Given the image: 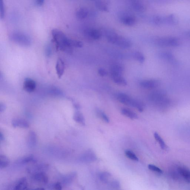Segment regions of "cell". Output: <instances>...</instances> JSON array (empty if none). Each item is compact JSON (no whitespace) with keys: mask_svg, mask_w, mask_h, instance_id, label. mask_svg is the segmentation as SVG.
Listing matches in <instances>:
<instances>
[{"mask_svg":"<svg viewBox=\"0 0 190 190\" xmlns=\"http://www.w3.org/2000/svg\"><path fill=\"white\" fill-rule=\"evenodd\" d=\"M52 35L56 46L62 51L71 52L73 47L71 46V40L65 33L60 30L54 29L52 31Z\"/></svg>","mask_w":190,"mask_h":190,"instance_id":"obj_1","label":"cell"},{"mask_svg":"<svg viewBox=\"0 0 190 190\" xmlns=\"http://www.w3.org/2000/svg\"><path fill=\"white\" fill-rule=\"evenodd\" d=\"M104 33L109 42L115 45L120 48H128L130 47L132 45V43L129 39L118 35L116 32L112 30H107Z\"/></svg>","mask_w":190,"mask_h":190,"instance_id":"obj_2","label":"cell"},{"mask_svg":"<svg viewBox=\"0 0 190 190\" xmlns=\"http://www.w3.org/2000/svg\"><path fill=\"white\" fill-rule=\"evenodd\" d=\"M117 99L120 103L129 106L136 108L142 112L144 111V105L141 101L133 99L126 94L120 93L117 96Z\"/></svg>","mask_w":190,"mask_h":190,"instance_id":"obj_3","label":"cell"},{"mask_svg":"<svg viewBox=\"0 0 190 190\" xmlns=\"http://www.w3.org/2000/svg\"><path fill=\"white\" fill-rule=\"evenodd\" d=\"M11 40L20 46L27 47L31 44V39L28 35L20 32H14L11 34Z\"/></svg>","mask_w":190,"mask_h":190,"instance_id":"obj_4","label":"cell"},{"mask_svg":"<svg viewBox=\"0 0 190 190\" xmlns=\"http://www.w3.org/2000/svg\"><path fill=\"white\" fill-rule=\"evenodd\" d=\"M156 44L161 47H176L180 44L179 39L175 37L160 38L156 39Z\"/></svg>","mask_w":190,"mask_h":190,"instance_id":"obj_5","label":"cell"},{"mask_svg":"<svg viewBox=\"0 0 190 190\" xmlns=\"http://www.w3.org/2000/svg\"><path fill=\"white\" fill-rule=\"evenodd\" d=\"M166 92L163 90H157L150 94L149 99L150 100L155 102L159 106L163 104L167 99Z\"/></svg>","mask_w":190,"mask_h":190,"instance_id":"obj_6","label":"cell"},{"mask_svg":"<svg viewBox=\"0 0 190 190\" xmlns=\"http://www.w3.org/2000/svg\"><path fill=\"white\" fill-rule=\"evenodd\" d=\"M120 22L126 26H133L136 23V19L132 15L126 12H122L120 15Z\"/></svg>","mask_w":190,"mask_h":190,"instance_id":"obj_7","label":"cell"},{"mask_svg":"<svg viewBox=\"0 0 190 190\" xmlns=\"http://www.w3.org/2000/svg\"><path fill=\"white\" fill-rule=\"evenodd\" d=\"M49 165L46 163H39L28 167L27 171L28 173L33 175L39 172H46L48 169Z\"/></svg>","mask_w":190,"mask_h":190,"instance_id":"obj_8","label":"cell"},{"mask_svg":"<svg viewBox=\"0 0 190 190\" xmlns=\"http://www.w3.org/2000/svg\"><path fill=\"white\" fill-rule=\"evenodd\" d=\"M97 157L95 152L91 150H88L82 154L79 158L82 162L90 163L96 160Z\"/></svg>","mask_w":190,"mask_h":190,"instance_id":"obj_9","label":"cell"},{"mask_svg":"<svg viewBox=\"0 0 190 190\" xmlns=\"http://www.w3.org/2000/svg\"><path fill=\"white\" fill-rule=\"evenodd\" d=\"M161 82L157 80H148L141 82L140 85L142 87L146 89H153L160 85Z\"/></svg>","mask_w":190,"mask_h":190,"instance_id":"obj_10","label":"cell"},{"mask_svg":"<svg viewBox=\"0 0 190 190\" xmlns=\"http://www.w3.org/2000/svg\"><path fill=\"white\" fill-rule=\"evenodd\" d=\"M85 36L87 38L93 39V40H97L101 37V33L98 30L88 28L86 29L84 32Z\"/></svg>","mask_w":190,"mask_h":190,"instance_id":"obj_11","label":"cell"},{"mask_svg":"<svg viewBox=\"0 0 190 190\" xmlns=\"http://www.w3.org/2000/svg\"><path fill=\"white\" fill-rule=\"evenodd\" d=\"M37 86L36 82L30 78H26L23 84L24 90L28 93H31L35 91Z\"/></svg>","mask_w":190,"mask_h":190,"instance_id":"obj_12","label":"cell"},{"mask_svg":"<svg viewBox=\"0 0 190 190\" xmlns=\"http://www.w3.org/2000/svg\"><path fill=\"white\" fill-rule=\"evenodd\" d=\"M32 179L33 181L43 184H46L48 182V178L46 172H39L32 175Z\"/></svg>","mask_w":190,"mask_h":190,"instance_id":"obj_13","label":"cell"},{"mask_svg":"<svg viewBox=\"0 0 190 190\" xmlns=\"http://www.w3.org/2000/svg\"><path fill=\"white\" fill-rule=\"evenodd\" d=\"M95 2V6L99 10L103 12H108L110 2L109 0H90Z\"/></svg>","mask_w":190,"mask_h":190,"instance_id":"obj_14","label":"cell"},{"mask_svg":"<svg viewBox=\"0 0 190 190\" xmlns=\"http://www.w3.org/2000/svg\"><path fill=\"white\" fill-rule=\"evenodd\" d=\"M179 174L188 183H190V170L185 167L179 166L177 169Z\"/></svg>","mask_w":190,"mask_h":190,"instance_id":"obj_15","label":"cell"},{"mask_svg":"<svg viewBox=\"0 0 190 190\" xmlns=\"http://www.w3.org/2000/svg\"><path fill=\"white\" fill-rule=\"evenodd\" d=\"M27 144L30 148H33L37 145V137L36 133L34 131H30L27 138Z\"/></svg>","mask_w":190,"mask_h":190,"instance_id":"obj_16","label":"cell"},{"mask_svg":"<svg viewBox=\"0 0 190 190\" xmlns=\"http://www.w3.org/2000/svg\"><path fill=\"white\" fill-rule=\"evenodd\" d=\"M37 162L34 156L32 155L25 156L20 158L16 161V164L18 165H24L29 163H35Z\"/></svg>","mask_w":190,"mask_h":190,"instance_id":"obj_17","label":"cell"},{"mask_svg":"<svg viewBox=\"0 0 190 190\" xmlns=\"http://www.w3.org/2000/svg\"><path fill=\"white\" fill-rule=\"evenodd\" d=\"M12 125L14 127H20L22 128H28L29 126V124L25 120L22 118H15L12 122Z\"/></svg>","mask_w":190,"mask_h":190,"instance_id":"obj_18","label":"cell"},{"mask_svg":"<svg viewBox=\"0 0 190 190\" xmlns=\"http://www.w3.org/2000/svg\"><path fill=\"white\" fill-rule=\"evenodd\" d=\"M55 68L58 78H61L64 73L65 64L63 60L59 58L56 62Z\"/></svg>","mask_w":190,"mask_h":190,"instance_id":"obj_19","label":"cell"},{"mask_svg":"<svg viewBox=\"0 0 190 190\" xmlns=\"http://www.w3.org/2000/svg\"><path fill=\"white\" fill-rule=\"evenodd\" d=\"M130 3L133 8L137 12H142L145 10V6L142 0H136L131 2Z\"/></svg>","mask_w":190,"mask_h":190,"instance_id":"obj_20","label":"cell"},{"mask_svg":"<svg viewBox=\"0 0 190 190\" xmlns=\"http://www.w3.org/2000/svg\"><path fill=\"white\" fill-rule=\"evenodd\" d=\"M76 176L77 174L76 172H73L65 175L62 178L61 183L65 185H68L72 183Z\"/></svg>","mask_w":190,"mask_h":190,"instance_id":"obj_21","label":"cell"},{"mask_svg":"<svg viewBox=\"0 0 190 190\" xmlns=\"http://www.w3.org/2000/svg\"><path fill=\"white\" fill-rule=\"evenodd\" d=\"M28 186L27 178L23 177L20 178L15 184L14 186V190H25L27 189Z\"/></svg>","mask_w":190,"mask_h":190,"instance_id":"obj_22","label":"cell"},{"mask_svg":"<svg viewBox=\"0 0 190 190\" xmlns=\"http://www.w3.org/2000/svg\"><path fill=\"white\" fill-rule=\"evenodd\" d=\"M124 71L123 67L119 64H114L111 67L110 73L111 76L114 75H122Z\"/></svg>","mask_w":190,"mask_h":190,"instance_id":"obj_23","label":"cell"},{"mask_svg":"<svg viewBox=\"0 0 190 190\" xmlns=\"http://www.w3.org/2000/svg\"><path fill=\"white\" fill-rule=\"evenodd\" d=\"M89 14V12L87 9L85 7H81L76 11V16L78 20H82L87 17Z\"/></svg>","mask_w":190,"mask_h":190,"instance_id":"obj_24","label":"cell"},{"mask_svg":"<svg viewBox=\"0 0 190 190\" xmlns=\"http://www.w3.org/2000/svg\"><path fill=\"white\" fill-rule=\"evenodd\" d=\"M73 119L74 121L80 125L82 126L85 125V119L83 115L79 111H77L74 113L73 116Z\"/></svg>","mask_w":190,"mask_h":190,"instance_id":"obj_25","label":"cell"},{"mask_svg":"<svg viewBox=\"0 0 190 190\" xmlns=\"http://www.w3.org/2000/svg\"><path fill=\"white\" fill-rule=\"evenodd\" d=\"M111 77H112L113 80L116 84L123 86L127 85V81L122 76V75H114V76H111Z\"/></svg>","mask_w":190,"mask_h":190,"instance_id":"obj_26","label":"cell"},{"mask_svg":"<svg viewBox=\"0 0 190 190\" xmlns=\"http://www.w3.org/2000/svg\"><path fill=\"white\" fill-rule=\"evenodd\" d=\"M121 113L123 115L132 119H136L138 118V116L133 111L126 108H123L122 109Z\"/></svg>","mask_w":190,"mask_h":190,"instance_id":"obj_27","label":"cell"},{"mask_svg":"<svg viewBox=\"0 0 190 190\" xmlns=\"http://www.w3.org/2000/svg\"><path fill=\"white\" fill-rule=\"evenodd\" d=\"M148 21L154 25H161L164 23L163 17L157 15L154 16L149 18Z\"/></svg>","mask_w":190,"mask_h":190,"instance_id":"obj_28","label":"cell"},{"mask_svg":"<svg viewBox=\"0 0 190 190\" xmlns=\"http://www.w3.org/2000/svg\"><path fill=\"white\" fill-rule=\"evenodd\" d=\"M163 19L164 23L169 25H175L178 23L177 18L174 15H169L168 16L163 17Z\"/></svg>","mask_w":190,"mask_h":190,"instance_id":"obj_29","label":"cell"},{"mask_svg":"<svg viewBox=\"0 0 190 190\" xmlns=\"http://www.w3.org/2000/svg\"><path fill=\"white\" fill-rule=\"evenodd\" d=\"M48 92L50 95L56 97L63 96V93L61 90L55 86H51L49 88Z\"/></svg>","mask_w":190,"mask_h":190,"instance_id":"obj_30","label":"cell"},{"mask_svg":"<svg viewBox=\"0 0 190 190\" xmlns=\"http://www.w3.org/2000/svg\"><path fill=\"white\" fill-rule=\"evenodd\" d=\"M154 136L156 140L158 142L161 149L164 150H166L167 149V147L166 144L164 141L163 140L161 136H160L158 133L157 132H155L154 133Z\"/></svg>","mask_w":190,"mask_h":190,"instance_id":"obj_31","label":"cell"},{"mask_svg":"<svg viewBox=\"0 0 190 190\" xmlns=\"http://www.w3.org/2000/svg\"><path fill=\"white\" fill-rule=\"evenodd\" d=\"M9 164V159L6 156L4 155L0 156V168H5L8 166Z\"/></svg>","mask_w":190,"mask_h":190,"instance_id":"obj_32","label":"cell"},{"mask_svg":"<svg viewBox=\"0 0 190 190\" xmlns=\"http://www.w3.org/2000/svg\"><path fill=\"white\" fill-rule=\"evenodd\" d=\"M111 176L110 173L107 172H103L99 175V179L104 183H108L109 179Z\"/></svg>","mask_w":190,"mask_h":190,"instance_id":"obj_33","label":"cell"},{"mask_svg":"<svg viewBox=\"0 0 190 190\" xmlns=\"http://www.w3.org/2000/svg\"><path fill=\"white\" fill-rule=\"evenodd\" d=\"M161 57L167 60L170 63H174V62L175 61V60L174 55L172 54L169 53V52H164V53L161 54Z\"/></svg>","mask_w":190,"mask_h":190,"instance_id":"obj_34","label":"cell"},{"mask_svg":"<svg viewBox=\"0 0 190 190\" xmlns=\"http://www.w3.org/2000/svg\"><path fill=\"white\" fill-rule=\"evenodd\" d=\"M133 56L135 59L140 63H144L145 61V57L144 55L139 51H135L133 53Z\"/></svg>","mask_w":190,"mask_h":190,"instance_id":"obj_35","label":"cell"},{"mask_svg":"<svg viewBox=\"0 0 190 190\" xmlns=\"http://www.w3.org/2000/svg\"><path fill=\"white\" fill-rule=\"evenodd\" d=\"M96 113L98 116L104 120L106 123H109L110 119H109L108 117L107 116V115L104 113L99 110V109H97Z\"/></svg>","mask_w":190,"mask_h":190,"instance_id":"obj_36","label":"cell"},{"mask_svg":"<svg viewBox=\"0 0 190 190\" xmlns=\"http://www.w3.org/2000/svg\"><path fill=\"white\" fill-rule=\"evenodd\" d=\"M125 154L126 156L132 160L133 161H138L139 159L135 154L132 152L130 150H127L125 151Z\"/></svg>","mask_w":190,"mask_h":190,"instance_id":"obj_37","label":"cell"},{"mask_svg":"<svg viewBox=\"0 0 190 190\" xmlns=\"http://www.w3.org/2000/svg\"><path fill=\"white\" fill-rule=\"evenodd\" d=\"M5 15V7L3 0H0V16L1 20L4 18Z\"/></svg>","mask_w":190,"mask_h":190,"instance_id":"obj_38","label":"cell"},{"mask_svg":"<svg viewBox=\"0 0 190 190\" xmlns=\"http://www.w3.org/2000/svg\"><path fill=\"white\" fill-rule=\"evenodd\" d=\"M148 168L153 172L158 173L159 174H161L163 173V171L161 169L156 166L153 165H149L148 166Z\"/></svg>","mask_w":190,"mask_h":190,"instance_id":"obj_39","label":"cell"},{"mask_svg":"<svg viewBox=\"0 0 190 190\" xmlns=\"http://www.w3.org/2000/svg\"><path fill=\"white\" fill-rule=\"evenodd\" d=\"M110 185L111 187L114 189H119L120 187L119 182L117 180L111 182Z\"/></svg>","mask_w":190,"mask_h":190,"instance_id":"obj_40","label":"cell"},{"mask_svg":"<svg viewBox=\"0 0 190 190\" xmlns=\"http://www.w3.org/2000/svg\"><path fill=\"white\" fill-rule=\"evenodd\" d=\"M61 184L60 182H56V183L52 184L50 187L52 189L58 190H61L62 189Z\"/></svg>","mask_w":190,"mask_h":190,"instance_id":"obj_41","label":"cell"},{"mask_svg":"<svg viewBox=\"0 0 190 190\" xmlns=\"http://www.w3.org/2000/svg\"><path fill=\"white\" fill-rule=\"evenodd\" d=\"M98 73L101 77L106 76L108 74V72L104 68H100L98 70Z\"/></svg>","mask_w":190,"mask_h":190,"instance_id":"obj_42","label":"cell"},{"mask_svg":"<svg viewBox=\"0 0 190 190\" xmlns=\"http://www.w3.org/2000/svg\"><path fill=\"white\" fill-rule=\"evenodd\" d=\"M46 56H49L52 54V49L50 45H48L46 48Z\"/></svg>","mask_w":190,"mask_h":190,"instance_id":"obj_43","label":"cell"},{"mask_svg":"<svg viewBox=\"0 0 190 190\" xmlns=\"http://www.w3.org/2000/svg\"><path fill=\"white\" fill-rule=\"evenodd\" d=\"M6 108V106L3 103H1L0 104V112L1 113L4 111Z\"/></svg>","mask_w":190,"mask_h":190,"instance_id":"obj_44","label":"cell"},{"mask_svg":"<svg viewBox=\"0 0 190 190\" xmlns=\"http://www.w3.org/2000/svg\"><path fill=\"white\" fill-rule=\"evenodd\" d=\"M44 0H36V2L37 5L41 6H42L44 3Z\"/></svg>","mask_w":190,"mask_h":190,"instance_id":"obj_45","label":"cell"},{"mask_svg":"<svg viewBox=\"0 0 190 190\" xmlns=\"http://www.w3.org/2000/svg\"><path fill=\"white\" fill-rule=\"evenodd\" d=\"M74 107L75 108H76L77 110H79L80 108V106L79 104H77V103H75L74 104Z\"/></svg>","mask_w":190,"mask_h":190,"instance_id":"obj_46","label":"cell"},{"mask_svg":"<svg viewBox=\"0 0 190 190\" xmlns=\"http://www.w3.org/2000/svg\"><path fill=\"white\" fill-rule=\"evenodd\" d=\"M5 137H4L3 135L1 132V134H0V140H1V141H3Z\"/></svg>","mask_w":190,"mask_h":190,"instance_id":"obj_47","label":"cell"},{"mask_svg":"<svg viewBox=\"0 0 190 190\" xmlns=\"http://www.w3.org/2000/svg\"><path fill=\"white\" fill-rule=\"evenodd\" d=\"M129 1L131 2L134 1H136V0H129Z\"/></svg>","mask_w":190,"mask_h":190,"instance_id":"obj_48","label":"cell"},{"mask_svg":"<svg viewBox=\"0 0 190 190\" xmlns=\"http://www.w3.org/2000/svg\"><path fill=\"white\" fill-rule=\"evenodd\" d=\"M189 35H190V33H189Z\"/></svg>","mask_w":190,"mask_h":190,"instance_id":"obj_49","label":"cell"}]
</instances>
